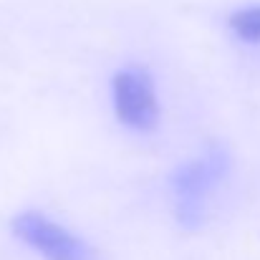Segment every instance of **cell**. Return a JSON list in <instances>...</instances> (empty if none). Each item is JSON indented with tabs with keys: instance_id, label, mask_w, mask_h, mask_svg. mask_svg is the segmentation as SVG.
Returning <instances> with one entry per match:
<instances>
[{
	"instance_id": "obj_2",
	"label": "cell",
	"mask_w": 260,
	"mask_h": 260,
	"mask_svg": "<svg viewBox=\"0 0 260 260\" xmlns=\"http://www.w3.org/2000/svg\"><path fill=\"white\" fill-rule=\"evenodd\" d=\"M114 106L116 116L137 132H152L159 121V101L154 81L144 66L121 69L114 76Z\"/></svg>"
},
{
	"instance_id": "obj_1",
	"label": "cell",
	"mask_w": 260,
	"mask_h": 260,
	"mask_svg": "<svg viewBox=\"0 0 260 260\" xmlns=\"http://www.w3.org/2000/svg\"><path fill=\"white\" fill-rule=\"evenodd\" d=\"M230 172V152L222 144H210V149L184 162L172 172L174 215L182 228L194 230L205 220V202L212 187H217Z\"/></svg>"
},
{
	"instance_id": "obj_3",
	"label": "cell",
	"mask_w": 260,
	"mask_h": 260,
	"mask_svg": "<svg viewBox=\"0 0 260 260\" xmlns=\"http://www.w3.org/2000/svg\"><path fill=\"white\" fill-rule=\"evenodd\" d=\"M13 233L46 260H96V250L86 240L69 233L63 225L51 222L41 212H20L13 220Z\"/></svg>"
},
{
	"instance_id": "obj_4",
	"label": "cell",
	"mask_w": 260,
	"mask_h": 260,
	"mask_svg": "<svg viewBox=\"0 0 260 260\" xmlns=\"http://www.w3.org/2000/svg\"><path fill=\"white\" fill-rule=\"evenodd\" d=\"M230 28L240 41L248 43H260V5L243 8L230 15Z\"/></svg>"
}]
</instances>
